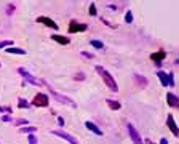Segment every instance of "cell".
<instances>
[{
    "label": "cell",
    "instance_id": "obj_17",
    "mask_svg": "<svg viewBox=\"0 0 179 144\" xmlns=\"http://www.w3.org/2000/svg\"><path fill=\"white\" fill-rule=\"evenodd\" d=\"M21 133H27V135H34L37 131V126H31V125H26V126H21L19 128Z\"/></svg>",
    "mask_w": 179,
    "mask_h": 144
},
{
    "label": "cell",
    "instance_id": "obj_19",
    "mask_svg": "<svg viewBox=\"0 0 179 144\" xmlns=\"http://www.w3.org/2000/svg\"><path fill=\"white\" fill-rule=\"evenodd\" d=\"M31 106H32L31 103H27V101H24L22 98H19V101H18V107H19V109H31Z\"/></svg>",
    "mask_w": 179,
    "mask_h": 144
},
{
    "label": "cell",
    "instance_id": "obj_22",
    "mask_svg": "<svg viewBox=\"0 0 179 144\" xmlns=\"http://www.w3.org/2000/svg\"><path fill=\"white\" fill-rule=\"evenodd\" d=\"M15 10H16V5H15V3H8V5H7V15H8V16L13 15Z\"/></svg>",
    "mask_w": 179,
    "mask_h": 144
},
{
    "label": "cell",
    "instance_id": "obj_29",
    "mask_svg": "<svg viewBox=\"0 0 179 144\" xmlns=\"http://www.w3.org/2000/svg\"><path fill=\"white\" fill-rule=\"evenodd\" d=\"M8 45H13V40H2V42H0V48H2V47H8Z\"/></svg>",
    "mask_w": 179,
    "mask_h": 144
},
{
    "label": "cell",
    "instance_id": "obj_6",
    "mask_svg": "<svg viewBox=\"0 0 179 144\" xmlns=\"http://www.w3.org/2000/svg\"><path fill=\"white\" fill-rule=\"evenodd\" d=\"M51 135H53V136L61 138V139L69 141L70 144H80V142L77 141V138H74L72 135H69V133H66V131H63V130H53V131H51Z\"/></svg>",
    "mask_w": 179,
    "mask_h": 144
},
{
    "label": "cell",
    "instance_id": "obj_32",
    "mask_svg": "<svg viewBox=\"0 0 179 144\" xmlns=\"http://www.w3.org/2000/svg\"><path fill=\"white\" fill-rule=\"evenodd\" d=\"M58 123H59V126H64V125H66V122H64V119L61 117V115L58 117Z\"/></svg>",
    "mask_w": 179,
    "mask_h": 144
},
{
    "label": "cell",
    "instance_id": "obj_20",
    "mask_svg": "<svg viewBox=\"0 0 179 144\" xmlns=\"http://www.w3.org/2000/svg\"><path fill=\"white\" fill-rule=\"evenodd\" d=\"M13 123L15 125H18V126H26L29 122H27L26 119H13Z\"/></svg>",
    "mask_w": 179,
    "mask_h": 144
},
{
    "label": "cell",
    "instance_id": "obj_18",
    "mask_svg": "<svg viewBox=\"0 0 179 144\" xmlns=\"http://www.w3.org/2000/svg\"><path fill=\"white\" fill-rule=\"evenodd\" d=\"M7 53H11V54H26L24 50L16 48V47H10V48H7Z\"/></svg>",
    "mask_w": 179,
    "mask_h": 144
},
{
    "label": "cell",
    "instance_id": "obj_14",
    "mask_svg": "<svg viewBox=\"0 0 179 144\" xmlns=\"http://www.w3.org/2000/svg\"><path fill=\"white\" fill-rule=\"evenodd\" d=\"M51 38H53L54 42H58L59 45H69V43H70V38L69 37H63V35H58V34H53Z\"/></svg>",
    "mask_w": 179,
    "mask_h": 144
},
{
    "label": "cell",
    "instance_id": "obj_4",
    "mask_svg": "<svg viewBox=\"0 0 179 144\" xmlns=\"http://www.w3.org/2000/svg\"><path fill=\"white\" fill-rule=\"evenodd\" d=\"M32 104L35 107H47L50 104V98H48V95H45V93H37V95L34 96Z\"/></svg>",
    "mask_w": 179,
    "mask_h": 144
},
{
    "label": "cell",
    "instance_id": "obj_3",
    "mask_svg": "<svg viewBox=\"0 0 179 144\" xmlns=\"http://www.w3.org/2000/svg\"><path fill=\"white\" fill-rule=\"evenodd\" d=\"M43 85H45V87H48V90H50V95H51V96H53V98L56 99V101H58V103H61V104H67V106H70V107H75V103L72 101L70 98H67L66 95H61V93L54 91L53 88L50 87V85H48V83H47V82H45V80H43Z\"/></svg>",
    "mask_w": 179,
    "mask_h": 144
},
{
    "label": "cell",
    "instance_id": "obj_8",
    "mask_svg": "<svg viewBox=\"0 0 179 144\" xmlns=\"http://www.w3.org/2000/svg\"><path fill=\"white\" fill-rule=\"evenodd\" d=\"M37 23L45 24L47 27H51L53 31H58V24H56L51 18H48V16H38V18H37Z\"/></svg>",
    "mask_w": 179,
    "mask_h": 144
},
{
    "label": "cell",
    "instance_id": "obj_25",
    "mask_svg": "<svg viewBox=\"0 0 179 144\" xmlns=\"http://www.w3.org/2000/svg\"><path fill=\"white\" fill-rule=\"evenodd\" d=\"M168 87H174V77H173L171 72H168Z\"/></svg>",
    "mask_w": 179,
    "mask_h": 144
},
{
    "label": "cell",
    "instance_id": "obj_24",
    "mask_svg": "<svg viewBox=\"0 0 179 144\" xmlns=\"http://www.w3.org/2000/svg\"><path fill=\"white\" fill-rule=\"evenodd\" d=\"M27 142H29V144H38L37 136L35 135H27Z\"/></svg>",
    "mask_w": 179,
    "mask_h": 144
},
{
    "label": "cell",
    "instance_id": "obj_27",
    "mask_svg": "<svg viewBox=\"0 0 179 144\" xmlns=\"http://www.w3.org/2000/svg\"><path fill=\"white\" fill-rule=\"evenodd\" d=\"M88 13L91 15V16H96V5H94V3H91V5H90V10H88Z\"/></svg>",
    "mask_w": 179,
    "mask_h": 144
},
{
    "label": "cell",
    "instance_id": "obj_5",
    "mask_svg": "<svg viewBox=\"0 0 179 144\" xmlns=\"http://www.w3.org/2000/svg\"><path fill=\"white\" fill-rule=\"evenodd\" d=\"M126 128H128V133H130V138H131L133 144H144L142 136L138 133V130L134 128V125H133V123H126Z\"/></svg>",
    "mask_w": 179,
    "mask_h": 144
},
{
    "label": "cell",
    "instance_id": "obj_7",
    "mask_svg": "<svg viewBox=\"0 0 179 144\" xmlns=\"http://www.w3.org/2000/svg\"><path fill=\"white\" fill-rule=\"evenodd\" d=\"M88 29L86 24H78V21L72 19L69 24V34H74V32H85Z\"/></svg>",
    "mask_w": 179,
    "mask_h": 144
},
{
    "label": "cell",
    "instance_id": "obj_11",
    "mask_svg": "<svg viewBox=\"0 0 179 144\" xmlns=\"http://www.w3.org/2000/svg\"><path fill=\"white\" fill-rule=\"evenodd\" d=\"M85 126H86V128H88L90 131H91V133H94V135H98V136H101V135H103V130H101V128H99V126H98L96 123H93L91 120L85 122Z\"/></svg>",
    "mask_w": 179,
    "mask_h": 144
},
{
    "label": "cell",
    "instance_id": "obj_2",
    "mask_svg": "<svg viewBox=\"0 0 179 144\" xmlns=\"http://www.w3.org/2000/svg\"><path fill=\"white\" fill-rule=\"evenodd\" d=\"M18 74H19L29 85H34V87H42V85H43V80L37 79V77H34L31 72L27 70V69H24V67H18Z\"/></svg>",
    "mask_w": 179,
    "mask_h": 144
},
{
    "label": "cell",
    "instance_id": "obj_13",
    "mask_svg": "<svg viewBox=\"0 0 179 144\" xmlns=\"http://www.w3.org/2000/svg\"><path fill=\"white\" fill-rule=\"evenodd\" d=\"M165 56H166V53L163 51V50H160V51H157V53H152V54H150V59H152L154 63H157V64H160V63H161V59H165Z\"/></svg>",
    "mask_w": 179,
    "mask_h": 144
},
{
    "label": "cell",
    "instance_id": "obj_30",
    "mask_svg": "<svg viewBox=\"0 0 179 144\" xmlns=\"http://www.w3.org/2000/svg\"><path fill=\"white\" fill-rule=\"evenodd\" d=\"M82 56H85V58H88V59H93V58H94V54H93V53H90V51H82Z\"/></svg>",
    "mask_w": 179,
    "mask_h": 144
},
{
    "label": "cell",
    "instance_id": "obj_16",
    "mask_svg": "<svg viewBox=\"0 0 179 144\" xmlns=\"http://www.w3.org/2000/svg\"><path fill=\"white\" fill-rule=\"evenodd\" d=\"M106 103H107V106L112 109V110H119L122 107V104L119 101H114V99H106Z\"/></svg>",
    "mask_w": 179,
    "mask_h": 144
},
{
    "label": "cell",
    "instance_id": "obj_9",
    "mask_svg": "<svg viewBox=\"0 0 179 144\" xmlns=\"http://www.w3.org/2000/svg\"><path fill=\"white\" fill-rule=\"evenodd\" d=\"M133 80H134V83H136L139 88H145L149 85V80L145 79L144 75H141V74H134L133 75Z\"/></svg>",
    "mask_w": 179,
    "mask_h": 144
},
{
    "label": "cell",
    "instance_id": "obj_26",
    "mask_svg": "<svg viewBox=\"0 0 179 144\" xmlns=\"http://www.w3.org/2000/svg\"><path fill=\"white\" fill-rule=\"evenodd\" d=\"M125 23H133V13L131 11H126V15H125Z\"/></svg>",
    "mask_w": 179,
    "mask_h": 144
},
{
    "label": "cell",
    "instance_id": "obj_21",
    "mask_svg": "<svg viewBox=\"0 0 179 144\" xmlns=\"http://www.w3.org/2000/svg\"><path fill=\"white\" fill-rule=\"evenodd\" d=\"M91 47L98 48V50H103L104 48V43L101 42V40H94V38H93V40H91Z\"/></svg>",
    "mask_w": 179,
    "mask_h": 144
},
{
    "label": "cell",
    "instance_id": "obj_23",
    "mask_svg": "<svg viewBox=\"0 0 179 144\" xmlns=\"http://www.w3.org/2000/svg\"><path fill=\"white\" fill-rule=\"evenodd\" d=\"M11 112H13L11 106H0V114H11Z\"/></svg>",
    "mask_w": 179,
    "mask_h": 144
},
{
    "label": "cell",
    "instance_id": "obj_15",
    "mask_svg": "<svg viewBox=\"0 0 179 144\" xmlns=\"http://www.w3.org/2000/svg\"><path fill=\"white\" fill-rule=\"evenodd\" d=\"M157 77L160 79L161 85H163V87H168V75H166V72H163V70H158V72H157Z\"/></svg>",
    "mask_w": 179,
    "mask_h": 144
},
{
    "label": "cell",
    "instance_id": "obj_28",
    "mask_svg": "<svg viewBox=\"0 0 179 144\" xmlns=\"http://www.w3.org/2000/svg\"><path fill=\"white\" fill-rule=\"evenodd\" d=\"M74 79L75 80H85V74H83V72H78V74L74 75Z\"/></svg>",
    "mask_w": 179,
    "mask_h": 144
},
{
    "label": "cell",
    "instance_id": "obj_10",
    "mask_svg": "<svg viewBox=\"0 0 179 144\" xmlns=\"http://www.w3.org/2000/svg\"><path fill=\"white\" fill-rule=\"evenodd\" d=\"M166 125H168V128L171 130V133L174 136H177V126L174 123V117H173L171 114H168V117H166Z\"/></svg>",
    "mask_w": 179,
    "mask_h": 144
},
{
    "label": "cell",
    "instance_id": "obj_33",
    "mask_svg": "<svg viewBox=\"0 0 179 144\" xmlns=\"http://www.w3.org/2000/svg\"><path fill=\"white\" fill-rule=\"evenodd\" d=\"M160 144H170V142H168V141L165 139V138H163V139H161V141H160Z\"/></svg>",
    "mask_w": 179,
    "mask_h": 144
},
{
    "label": "cell",
    "instance_id": "obj_31",
    "mask_svg": "<svg viewBox=\"0 0 179 144\" xmlns=\"http://www.w3.org/2000/svg\"><path fill=\"white\" fill-rule=\"evenodd\" d=\"M2 122H7L8 123V122H13V119H11L10 115H2Z\"/></svg>",
    "mask_w": 179,
    "mask_h": 144
},
{
    "label": "cell",
    "instance_id": "obj_1",
    "mask_svg": "<svg viewBox=\"0 0 179 144\" xmlns=\"http://www.w3.org/2000/svg\"><path fill=\"white\" fill-rule=\"evenodd\" d=\"M94 70L99 74V77H101V79H103V82H104V85H107V88H109L110 91H114V93L119 91V85H117L115 79L103 67V66H96V67H94Z\"/></svg>",
    "mask_w": 179,
    "mask_h": 144
},
{
    "label": "cell",
    "instance_id": "obj_12",
    "mask_svg": "<svg viewBox=\"0 0 179 144\" xmlns=\"http://www.w3.org/2000/svg\"><path fill=\"white\" fill-rule=\"evenodd\" d=\"M166 103H168V106H171V107H177L179 106V99H177V96L174 95V93H168L166 95Z\"/></svg>",
    "mask_w": 179,
    "mask_h": 144
}]
</instances>
